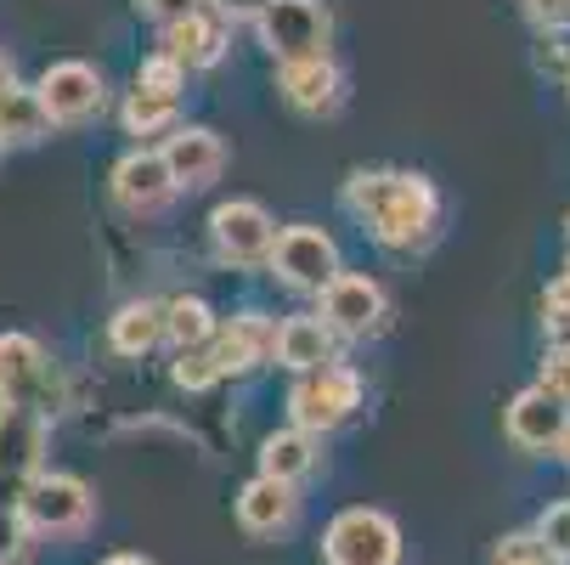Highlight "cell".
<instances>
[{
    "mask_svg": "<svg viewBox=\"0 0 570 565\" xmlns=\"http://www.w3.org/2000/svg\"><path fill=\"white\" fill-rule=\"evenodd\" d=\"M345 215L367 226V237L390 255H419L441 232V193L419 171H356L340 193Z\"/></svg>",
    "mask_w": 570,
    "mask_h": 565,
    "instance_id": "1",
    "label": "cell"
},
{
    "mask_svg": "<svg viewBox=\"0 0 570 565\" xmlns=\"http://www.w3.org/2000/svg\"><path fill=\"white\" fill-rule=\"evenodd\" d=\"M362 373L351 362H322L311 373H294L288 384V425L311 430V436H334L340 425H351L362 413Z\"/></svg>",
    "mask_w": 570,
    "mask_h": 565,
    "instance_id": "2",
    "label": "cell"
},
{
    "mask_svg": "<svg viewBox=\"0 0 570 565\" xmlns=\"http://www.w3.org/2000/svg\"><path fill=\"white\" fill-rule=\"evenodd\" d=\"M406 543L384 509L351 504L322 526V565H401Z\"/></svg>",
    "mask_w": 570,
    "mask_h": 565,
    "instance_id": "3",
    "label": "cell"
},
{
    "mask_svg": "<svg viewBox=\"0 0 570 565\" xmlns=\"http://www.w3.org/2000/svg\"><path fill=\"white\" fill-rule=\"evenodd\" d=\"M277 221L261 198H226L215 204L209 215V250L220 266L232 272H255V266H272V250H277Z\"/></svg>",
    "mask_w": 570,
    "mask_h": 565,
    "instance_id": "4",
    "label": "cell"
},
{
    "mask_svg": "<svg viewBox=\"0 0 570 565\" xmlns=\"http://www.w3.org/2000/svg\"><path fill=\"white\" fill-rule=\"evenodd\" d=\"M46 441H51V419L40 408H18L0 401V504H23V493L46 475Z\"/></svg>",
    "mask_w": 570,
    "mask_h": 565,
    "instance_id": "5",
    "label": "cell"
},
{
    "mask_svg": "<svg viewBox=\"0 0 570 565\" xmlns=\"http://www.w3.org/2000/svg\"><path fill=\"white\" fill-rule=\"evenodd\" d=\"M255 40L272 51V62L322 57L334 46V12H328V0H272L255 18Z\"/></svg>",
    "mask_w": 570,
    "mask_h": 565,
    "instance_id": "6",
    "label": "cell"
},
{
    "mask_svg": "<svg viewBox=\"0 0 570 565\" xmlns=\"http://www.w3.org/2000/svg\"><path fill=\"white\" fill-rule=\"evenodd\" d=\"M283 289L294 294H322L345 266H340V244H334V232H322L311 221H294L277 232V250H272V266H266Z\"/></svg>",
    "mask_w": 570,
    "mask_h": 565,
    "instance_id": "7",
    "label": "cell"
},
{
    "mask_svg": "<svg viewBox=\"0 0 570 565\" xmlns=\"http://www.w3.org/2000/svg\"><path fill=\"white\" fill-rule=\"evenodd\" d=\"M18 509H23V526L35 537H79L97 520V493L79 475H68V469H46L23 493Z\"/></svg>",
    "mask_w": 570,
    "mask_h": 565,
    "instance_id": "8",
    "label": "cell"
},
{
    "mask_svg": "<svg viewBox=\"0 0 570 565\" xmlns=\"http://www.w3.org/2000/svg\"><path fill=\"white\" fill-rule=\"evenodd\" d=\"M316 316L328 322L345 345L379 340V334L390 329V294H384V283L367 277V272H340L328 289L316 294Z\"/></svg>",
    "mask_w": 570,
    "mask_h": 565,
    "instance_id": "9",
    "label": "cell"
},
{
    "mask_svg": "<svg viewBox=\"0 0 570 565\" xmlns=\"http://www.w3.org/2000/svg\"><path fill=\"white\" fill-rule=\"evenodd\" d=\"M35 91H40V103H46V114H51V130H79V125L102 119V108H108V79H102V68L79 62V57L51 62V68L35 79Z\"/></svg>",
    "mask_w": 570,
    "mask_h": 565,
    "instance_id": "10",
    "label": "cell"
},
{
    "mask_svg": "<svg viewBox=\"0 0 570 565\" xmlns=\"http://www.w3.org/2000/svg\"><path fill=\"white\" fill-rule=\"evenodd\" d=\"M277 97L305 114V119H334L351 97V79L340 68L334 51H322V57H299V62H277Z\"/></svg>",
    "mask_w": 570,
    "mask_h": 565,
    "instance_id": "11",
    "label": "cell"
},
{
    "mask_svg": "<svg viewBox=\"0 0 570 565\" xmlns=\"http://www.w3.org/2000/svg\"><path fill=\"white\" fill-rule=\"evenodd\" d=\"M0 401L57 413V368L35 334H0Z\"/></svg>",
    "mask_w": 570,
    "mask_h": 565,
    "instance_id": "12",
    "label": "cell"
},
{
    "mask_svg": "<svg viewBox=\"0 0 570 565\" xmlns=\"http://www.w3.org/2000/svg\"><path fill=\"white\" fill-rule=\"evenodd\" d=\"M570 430V401H559L548 384H525L509 396L503 408V436L520 447V452H559Z\"/></svg>",
    "mask_w": 570,
    "mask_h": 565,
    "instance_id": "13",
    "label": "cell"
},
{
    "mask_svg": "<svg viewBox=\"0 0 570 565\" xmlns=\"http://www.w3.org/2000/svg\"><path fill=\"white\" fill-rule=\"evenodd\" d=\"M108 193H114V204L125 215H158V210L176 204L181 187H176V176L165 165V153H158V147H136V153H125L119 165H114Z\"/></svg>",
    "mask_w": 570,
    "mask_h": 565,
    "instance_id": "14",
    "label": "cell"
},
{
    "mask_svg": "<svg viewBox=\"0 0 570 565\" xmlns=\"http://www.w3.org/2000/svg\"><path fill=\"white\" fill-rule=\"evenodd\" d=\"M232 515H237V532L255 537V543L288 537L294 520H299V487H288V480H272V475H255V480H243V487H237Z\"/></svg>",
    "mask_w": 570,
    "mask_h": 565,
    "instance_id": "15",
    "label": "cell"
},
{
    "mask_svg": "<svg viewBox=\"0 0 570 565\" xmlns=\"http://www.w3.org/2000/svg\"><path fill=\"white\" fill-rule=\"evenodd\" d=\"M158 153H165V165H170L181 193H204L226 171V142L209 125H176L165 142H158Z\"/></svg>",
    "mask_w": 570,
    "mask_h": 565,
    "instance_id": "16",
    "label": "cell"
},
{
    "mask_svg": "<svg viewBox=\"0 0 570 565\" xmlns=\"http://www.w3.org/2000/svg\"><path fill=\"white\" fill-rule=\"evenodd\" d=\"M158 51H170L187 74H209V68H220L226 51H232V23H226L220 12L198 7V12H187L181 23L158 29Z\"/></svg>",
    "mask_w": 570,
    "mask_h": 565,
    "instance_id": "17",
    "label": "cell"
},
{
    "mask_svg": "<svg viewBox=\"0 0 570 565\" xmlns=\"http://www.w3.org/2000/svg\"><path fill=\"white\" fill-rule=\"evenodd\" d=\"M209 345H215L226 379L255 373V368L277 362V316H266V311H237V316H226L220 329H215Z\"/></svg>",
    "mask_w": 570,
    "mask_h": 565,
    "instance_id": "18",
    "label": "cell"
},
{
    "mask_svg": "<svg viewBox=\"0 0 570 565\" xmlns=\"http://www.w3.org/2000/svg\"><path fill=\"white\" fill-rule=\"evenodd\" d=\"M340 345L345 340L316 311H294V316L277 322V368H288V373H311L322 362H340Z\"/></svg>",
    "mask_w": 570,
    "mask_h": 565,
    "instance_id": "19",
    "label": "cell"
},
{
    "mask_svg": "<svg viewBox=\"0 0 570 565\" xmlns=\"http://www.w3.org/2000/svg\"><path fill=\"white\" fill-rule=\"evenodd\" d=\"M108 345L125 362H141L158 345H170V334H165V300H125L108 316Z\"/></svg>",
    "mask_w": 570,
    "mask_h": 565,
    "instance_id": "20",
    "label": "cell"
},
{
    "mask_svg": "<svg viewBox=\"0 0 570 565\" xmlns=\"http://www.w3.org/2000/svg\"><path fill=\"white\" fill-rule=\"evenodd\" d=\"M255 458H261V475L299 487V480H311V475L322 469V436H311V430H299V425H283V430H272V436L261 441Z\"/></svg>",
    "mask_w": 570,
    "mask_h": 565,
    "instance_id": "21",
    "label": "cell"
},
{
    "mask_svg": "<svg viewBox=\"0 0 570 565\" xmlns=\"http://www.w3.org/2000/svg\"><path fill=\"white\" fill-rule=\"evenodd\" d=\"M46 130H51V114H46V103H40V91L35 86H12L0 91V142H12V147H35V142H46Z\"/></svg>",
    "mask_w": 570,
    "mask_h": 565,
    "instance_id": "22",
    "label": "cell"
},
{
    "mask_svg": "<svg viewBox=\"0 0 570 565\" xmlns=\"http://www.w3.org/2000/svg\"><path fill=\"white\" fill-rule=\"evenodd\" d=\"M119 119H125V130H130L141 147H147L153 136H170V130L181 125V97H158V91L130 86V97H125Z\"/></svg>",
    "mask_w": 570,
    "mask_h": 565,
    "instance_id": "23",
    "label": "cell"
},
{
    "mask_svg": "<svg viewBox=\"0 0 570 565\" xmlns=\"http://www.w3.org/2000/svg\"><path fill=\"white\" fill-rule=\"evenodd\" d=\"M215 329H220V316H215V305H209L204 294H176V300H165V334H170L176 351L209 345Z\"/></svg>",
    "mask_w": 570,
    "mask_h": 565,
    "instance_id": "24",
    "label": "cell"
},
{
    "mask_svg": "<svg viewBox=\"0 0 570 565\" xmlns=\"http://www.w3.org/2000/svg\"><path fill=\"white\" fill-rule=\"evenodd\" d=\"M170 379H176V390L198 396V390H215V384L226 379V368H220L215 345H193V351H176V368H170Z\"/></svg>",
    "mask_w": 570,
    "mask_h": 565,
    "instance_id": "25",
    "label": "cell"
},
{
    "mask_svg": "<svg viewBox=\"0 0 570 565\" xmlns=\"http://www.w3.org/2000/svg\"><path fill=\"white\" fill-rule=\"evenodd\" d=\"M136 86H141V91H158V97H181V91H187V68H181L170 51H153V57H141V68H136Z\"/></svg>",
    "mask_w": 570,
    "mask_h": 565,
    "instance_id": "26",
    "label": "cell"
},
{
    "mask_svg": "<svg viewBox=\"0 0 570 565\" xmlns=\"http://www.w3.org/2000/svg\"><path fill=\"white\" fill-rule=\"evenodd\" d=\"M537 543L548 548V559H570V498H559V504H548L542 515H537Z\"/></svg>",
    "mask_w": 570,
    "mask_h": 565,
    "instance_id": "27",
    "label": "cell"
},
{
    "mask_svg": "<svg viewBox=\"0 0 570 565\" xmlns=\"http://www.w3.org/2000/svg\"><path fill=\"white\" fill-rule=\"evenodd\" d=\"M29 543H35V532L23 526V509L0 504V565H23L29 559Z\"/></svg>",
    "mask_w": 570,
    "mask_h": 565,
    "instance_id": "28",
    "label": "cell"
},
{
    "mask_svg": "<svg viewBox=\"0 0 570 565\" xmlns=\"http://www.w3.org/2000/svg\"><path fill=\"white\" fill-rule=\"evenodd\" d=\"M542 329L553 340H570V272H559L548 289H542Z\"/></svg>",
    "mask_w": 570,
    "mask_h": 565,
    "instance_id": "29",
    "label": "cell"
},
{
    "mask_svg": "<svg viewBox=\"0 0 570 565\" xmlns=\"http://www.w3.org/2000/svg\"><path fill=\"white\" fill-rule=\"evenodd\" d=\"M520 12L537 35H570V0H520Z\"/></svg>",
    "mask_w": 570,
    "mask_h": 565,
    "instance_id": "30",
    "label": "cell"
},
{
    "mask_svg": "<svg viewBox=\"0 0 570 565\" xmlns=\"http://www.w3.org/2000/svg\"><path fill=\"white\" fill-rule=\"evenodd\" d=\"M492 565H553V559H548V548L537 543V532H514V537L498 543Z\"/></svg>",
    "mask_w": 570,
    "mask_h": 565,
    "instance_id": "31",
    "label": "cell"
},
{
    "mask_svg": "<svg viewBox=\"0 0 570 565\" xmlns=\"http://www.w3.org/2000/svg\"><path fill=\"white\" fill-rule=\"evenodd\" d=\"M537 384H548L559 401H570V340H553L548 345V357H542V379Z\"/></svg>",
    "mask_w": 570,
    "mask_h": 565,
    "instance_id": "32",
    "label": "cell"
},
{
    "mask_svg": "<svg viewBox=\"0 0 570 565\" xmlns=\"http://www.w3.org/2000/svg\"><path fill=\"white\" fill-rule=\"evenodd\" d=\"M204 0H136V12L147 18V23H158V29H170V23H181L187 12H198Z\"/></svg>",
    "mask_w": 570,
    "mask_h": 565,
    "instance_id": "33",
    "label": "cell"
},
{
    "mask_svg": "<svg viewBox=\"0 0 570 565\" xmlns=\"http://www.w3.org/2000/svg\"><path fill=\"white\" fill-rule=\"evenodd\" d=\"M204 7H209V12H220V18L237 29V23H255V18L272 7V0H204Z\"/></svg>",
    "mask_w": 570,
    "mask_h": 565,
    "instance_id": "34",
    "label": "cell"
},
{
    "mask_svg": "<svg viewBox=\"0 0 570 565\" xmlns=\"http://www.w3.org/2000/svg\"><path fill=\"white\" fill-rule=\"evenodd\" d=\"M102 565H153V559H147V554H130V548H125V554H108Z\"/></svg>",
    "mask_w": 570,
    "mask_h": 565,
    "instance_id": "35",
    "label": "cell"
},
{
    "mask_svg": "<svg viewBox=\"0 0 570 565\" xmlns=\"http://www.w3.org/2000/svg\"><path fill=\"white\" fill-rule=\"evenodd\" d=\"M12 79H18V74H12V62H7V57H0V91H7V86H12Z\"/></svg>",
    "mask_w": 570,
    "mask_h": 565,
    "instance_id": "36",
    "label": "cell"
},
{
    "mask_svg": "<svg viewBox=\"0 0 570 565\" xmlns=\"http://www.w3.org/2000/svg\"><path fill=\"white\" fill-rule=\"evenodd\" d=\"M553 458H564V464H570V430H564V441H559V452H553Z\"/></svg>",
    "mask_w": 570,
    "mask_h": 565,
    "instance_id": "37",
    "label": "cell"
},
{
    "mask_svg": "<svg viewBox=\"0 0 570 565\" xmlns=\"http://www.w3.org/2000/svg\"><path fill=\"white\" fill-rule=\"evenodd\" d=\"M553 565H570V559H553Z\"/></svg>",
    "mask_w": 570,
    "mask_h": 565,
    "instance_id": "38",
    "label": "cell"
},
{
    "mask_svg": "<svg viewBox=\"0 0 570 565\" xmlns=\"http://www.w3.org/2000/svg\"><path fill=\"white\" fill-rule=\"evenodd\" d=\"M564 237H570V221H564Z\"/></svg>",
    "mask_w": 570,
    "mask_h": 565,
    "instance_id": "39",
    "label": "cell"
},
{
    "mask_svg": "<svg viewBox=\"0 0 570 565\" xmlns=\"http://www.w3.org/2000/svg\"><path fill=\"white\" fill-rule=\"evenodd\" d=\"M0 153H7V142H0Z\"/></svg>",
    "mask_w": 570,
    "mask_h": 565,
    "instance_id": "40",
    "label": "cell"
},
{
    "mask_svg": "<svg viewBox=\"0 0 570 565\" xmlns=\"http://www.w3.org/2000/svg\"><path fill=\"white\" fill-rule=\"evenodd\" d=\"M564 86H570V79H564Z\"/></svg>",
    "mask_w": 570,
    "mask_h": 565,
    "instance_id": "41",
    "label": "cell"
}]
</instances>
